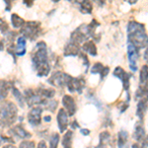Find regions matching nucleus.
I'll use <instances>...</instances> for the list:
<instances>
[{
    "label": "nucleus",
    "mask_w": 148,
    "mask_h": 148,
    "mask_svg": "<svg viewBox=\"0 0 148 148\" xmlns=\"http://www.w3.org/2000/svg\"><path fill=\"white\" fill-rule=\"evenodd\" d=\"M127 42L138 49L148 47V36L145 31L144 25L130 21L127 25Z\"/></svg>",
    "instance_id": "obj_1"
},
{
    "label": "nucleus",
    "mask_w": 148,
    "mask_h": 148,
    "mask_svg": "<svg viewBox=\"0 0 148 148\" xmlns=\"http://www.w3.org/2000/svg\"><path fill=\"white\" fill-rule=\"evenodd\" d=\"M38 49L32 57V62L34 68L38 71L39 76H47L51 71V66L47 61V46L44 42L38 44Z\"/></svg>",
    "instance_id": "obj_2"
},
{
    "label": "nucleus",
    "mask_w": 148,
    "mask_h": 148,
    "mask_svg": "<svg viewBox=\"0 0 148 148\" xmlns=\"http://www.w3.org/2000/svg\"><path fill=\"white\" fill-rule=\"evenodd\" d=\"M17 119V108L12 102H6L0 107V125L9 126Z\"/></svg>",
    "instance_id": "obj_3"
},
{
    "label": "nucleus",
    "mask_w": 148,
    "mask_h": 148,
    "mask_svg": "<svg viewBox=\"0 0 148 148\" xmlns=\"http://www.w3.org/2000/svg\"><path fill=\"white\" fill-rule=\"evenodd\" d=\"M24 25H25V24H24ZM40 24L38 22H27L25 26H23V29L21 30V33L24 34L25 37L34 40L37 39L40 35Z\"/></svg>",
    "instance_id": "obj_4"
},
{
    "label": "nucleus",
    "mask_w": 148,
    "mask_h": 148,
    "mask_svg": "<svg viewBox=\"0 0 148 148\" xmlns=\"http://www.w3.org/2000/svg\"><path fill=\"white\" fill-rule=\"evenodd\" d=\"M127 56L128 62H130V68L132 72L137 70V60L139 58V49L132 45H127Z\"/></svg>",
    "instance_id": "obj_5"
},
{
    "label": "nucleus",
    "mask_w": 148,
    "mask_h": 148,
    "mask_svg": "<svg viewBox=\"0 0 148 148\" xmlns=\"http://www.w3.org/2000/svg\"><path fill=\"white\" fill-rule=\"evenodd\" d=\"M67 87L68 90L70 92L77 91L79 94L82 93L83 88L85 87V80L82 77H77V78H73L71 76H69L68 81H67Z\"/></svg>",
    "instance_id": "obj_6"
},
{
    "label": "nucleus",
    "mask_w": 148,
    "mask_h": 148,
    "mask_svg": "<svg viewBox=\"0 0 148 148\" xmlns=\"http://www.w3.org/2000/svg\"><path fill=\"white\" fill-rule=\"evenodd\" d=\"M69 75L63 72H56L49 79V83L51 85H54L56 87H64L67 84Z\"/></svg>",
    "instance_id": "obj_7"
},
{
    "label": "nucleus",
    "mask_w": 148,
    "mask_h": 148,
    "mask_svg": "<svg viewBox=\"0 0 148 148\" xmlns=\"http://www.w3.org/2000/svg\"><path fill=\"white\" fill-rule=\"evenodd\" d=\"M114 76L118 77L119 79H120L121 82H123V89H125V91L128 93V90H130V77H131V74L126 73L123 68L119 66V67H116V69H114Z\"/></svg>",
    "instance_id": "obj_8"
},
{
    "label": "nucleus",
    "mask_w": 148,
    "mask_h": 148,
    "mask_svg": "<svg viewBox=\"0 0 148 148\" xmlns=\"http://www.w3.org/2000/svg\"><path fill=\"white\" fill-rule=\"evenodd\" d=\"M42 109L40 108V107H36V108L31 110L28 114L29 123L34 126L39 125L40 123V114H42Z\"/></svg>",
    "instance_id": "obj_9"
},
{
    "label": "nucleus",
    "mask_w": 148,
    "mask_h": 148,
    "mask_svg": "<svg viewBox=\"0 0 148 148\" xmlns=\"http://www.w3.org/2000/svg\"><path fill=\"white\" fill-rule=\"evenodd\" d=\"M62 104L65 110L67 111L68 116H71L76 113V104L72 97L68 96V95H65L62 99Z\"/></svg>",
    "instance_id": "obj_10"
},
{
    "label": "nucleus",
    "mask_w": 148,
    "mask_h": 148,
    "mask_svg": "<svg viewBox=\"0 0 148 148\" xmlns=\"http://www.w3.org/2000/svg\"><path fill=\"white\" fill-rule=\"evenodd\" d=\"M57 123H58V127L60 132H63V131L66 130L68 125V119L66 112L63 109H60L58 112V114H57Z\"/></svg>",
    "instance_id": "obj_11"
},
{
    "label": "nucleus",
    "mask_w": 148,
    "mask_h": 148,
    "mask_svg": "<svg viewBox=\"0 0 148 148\" xmlns=\"http://www.w3.org/2000/svg\"><path fill=\"white\" fill-rule=\"evenodd\" d=\"M145 137V130L143 126L142 121H138L135 125V130L133 132V139H135L137 142H142V140Z\"/></svg>",
    "instance_id": "obj_12"
},
{
    "label": "nucleus",
    "mask_w": 148,
    "mask_h": 148,
    "mask_svg": "<svg viewBox=\"0 0 148 148\" xmlns=\"http://www.w3.org/2000/svg\"><path fill=\"white\" fill-rule=\"evenodd\" d=\"M80 52V47L79 45L75 42H69L67 46L64 49V56H76Z\"/></svg>",
    "instance_id": "obj_13"
},
{
    "label": "nucleus",
    "mask_w": 148,
    "mask_h": 148,
    "mask_svg": "<svg viewBox=\"0 0 148 148\" xmlns=\"http://www.w3.org/2000/svg\"><path fill=\"white\" fill-rule=\"evenodd\" d=\"M10 133L14 134L15 136H17L18 138H29L31 137V134L28 132L27 130L24 127H22L21 125H16L10 130Z\"/></svg>",
    "instance_id": "obj_14"
},
{
    "label": "nucleus",
    "mask_w": 148,
    "mask_h": 148,
    "mask_svg": "<svg viewBox=\"0 0 148 148\" xmlns=\"http://www.w3.org/2000/svg\"><path fill=\"white\" fill-rule=\"evenodd\" d=\"M147 103L148 100H139L137 104V108H136V116L139 119L140 121H142V119L144 118L145 113H146L147 110Z\"/></svg>",
    "instance_id": "obj_15"
},
{
    "label": "nucleus",
    "mask_w": 148,
    "mask_h": 148,
    "mask_svg": "<svg viewBox=\"0 0 148 148\" xmlns=\"http://www.w3.org/2000/svg\"><path fill=\"white\" fill-rule=\"evenodd\" d=\"M75 3H77L79 5L80 11L84 14H91L92 13V3L89 0H76Z\"/></svg>",
    "instance_id": "obj_16"
},
{
    "label": "nucleus",
    "mask_w": 148,
    "mask_h": 148,
    "mask_svg": "<svg viewBox=\"0 0 148 148\" xmlns=\"http://www.w3.org/2000/svg\"><path fill=\"white\" fill-rule=\"evenodd\" d=\"M26 53V40L24 37L18 38L17 47H15V54L18 56H22Z\"/></svg>",
    "instance_id": "obj_17"
},
{
    "label": "nucleus",
    "mask_w": 148,
    "mask_h": 148,
    "mask_svg": "<svg viewBox=\"0 0 148 148\" xmlns=\"http://www.w3.org/2000/svg\"><path fill=\"white\" fill-rule=\"evenodd\" d=\"M128 133L125 130H121L118 134V147L119 148H128L127 145Z\"/></svg>",
    "instance_id": "obj_18"
},
{
    "label": "nucleus",
    "mask_w": 148,
    "mask_h": 148,
    "mask_svg": "<svg viewBox=\"0 0 148 148\" xmlns=\"http://www.w3.org/2000/svg\"><path fill=\"white\" fill-rule=\"evenodd\" d=\"M83 51L87 53L91 54L92 56H97V47L95 46V44L93 42H86L82 47Z\"/></svg>",
    "instance_id": "obj_19"
},
{
    "label": "nucleus",
    "mask_w": 148,
    "mask_h": 148,
    "mask_svg": "<svg viewBox=\"0 0 148 148\" xmlns=\"http://www.w3.org/2000/svg\"><path fill=\"white\" fill-rule=\"evenodd\" d=\"M72 131H67L64 134L63 139H62V146L64 148H71V144H72Z\"/></svg>",
    "instance_id": "obj_20"
},
{
    "label": "nucleus",
    "mask_w": 148,
    "mask_h": 148,
    "mask_svg": "<svg viewBox=\"0 0 148 148\" xmlns=\"http://www.w3.org/2000/svg\"><path fill=\"white\" fill-rule=\"evenodd\" d=\"M9 85L5 81H0V101L4 100L8 94Z\"/></svg>",
    "instance_id": "obj_21"
},
{
    "label": "nucleus",
    "mask_w": 148,
    "mask_h": 148,
    "mask_svg": "<svg viewBox=\"0 0 148 148\" xmlns=\"http://www.w3.org/2000/svg\"><path fill=\"white\" fill-rule=\"evenodd\" d=\"M11 20H12V25L14 26V28H21L25 24V21L21 17H19L17 14H13L11 17Z\"/></svg>",
    "instance_id": "obj_22"
},
{
    "label": "nucleus",
    "mask_w": 148,
    "mask_h": 148,
    "mask_svg": "<svg viewBox=\"0 0 148 148\" xmlns=\"http://www.w3.org/2000/svg\"><path fill=\"white\" fill-rule=\"evenodd\" d=\"M140 85L144 84L148 81V65H143L141 70H140Z\"/></svg>",
    "instance_id": "obj_23"
},
{
    "label": "nucleus",
    "mask_w": 148,
    "mask_h": 148,
    "mask_svg": "<svg viewBox=\"0 0 148 148\" xmlns=\"http://www.w3.org/2000/svg\"><path fill=\"white\" fill-rule=\"evenodd\" d=\"M58 141H59L58 133H53V134L49 137V148H57Z\"/></svg>",
    "instance_id": "obj_24"
},
{
    "label": "nucleus",
    "mask_w": 148,
    "mask_h": 148,
    "mask_svg": "<svg viewBox=\"0 0 148 148\" xmlns=\"http://www.w3.org/2000/svg\"><path fill=\"white\" fill-rule=\"evenodd\" d=\"M12 90H13V94H14V96L16 97V99H17L20 107H24V99H25V98H24V96L22 95V93L19 91L18 89H16V88H13Z\"/></svg>",
    "instance_id": "obj_25"
},
{
    "label": "nucleus",
    "mask_w": 148,
    "mask_h": 148,
    "mask_svg": "<svg viewBox=\"0 0 148 148\" xmlns=\"http://www.w3.org/2000/svg\"><path fill=\"white\" fill-rule=\"evenodd\" d=\"M42 105H45L47 110L53 112L54 110L56 109V107H57V102L54 101V100H51V101H47V100H46Z\"/></svg>",
    "instance_id": "obj_26"
},
{
    "label": "nucleus",
    "mask_w": 148,
    "mask_h": 148,
    "mask_svg": "<svg viewBox=\"0 0 148 148\" xmlns=\"http://www.w3.org/2000/svg\"><path fill=\"white\" fill-rule=\"evenodd\" d=\"M104 68V65L100 62H97L94 64V66L91 69V73L92 74H97V73H101L102 69Z\"/></svg>",
    "instance_id": "obj_27"
},
{
    "label": "nucleus",
    "mask_w": 148,
    "mask_h": 148,
    "mask_svg": "<svg viewBox=\"0 0 148 148\" xmlns=\"http://www.w3.org/2000/svg\"><path fill=\"white\" fill-rule=\"evenodd\" d=\"M20 148H35L34 141H24L20 144Z\"/></svg>",
    "instance_id": "obj_28"
},
{
    "label": "nucleus",
    "mask_w": 148,
    "mask_h": 148,
    "mask_svg": "<svg viewBox=\"0 0 148 148\" xmlns=\"http://www.w3.org/2000/svg\"><path fill=\"white\" fill-rule=\"evenodd\" d=\"M0 31L2 34H5L6 31H8V24L2 20H0Z\"/></svg>",
    "instance_id": "obj_29"
},
{
    "label": "nucleus",
    "mask_w": 148,
    "mask_h": 148,
    "mask_svg": "<svg viewBox=\"0 0 148 148\" xmlns=\"http://www.w3.org/2000/svg\"><path fill=\"white\" fill-rule=\"evenodd\" d=\"M109 67L108 66H104V68L102 69V71H101V79H104L105 77H106L107 75H108V73H109Z\"/></svg>",
    "instance_id": "obj_30"
},
{
    "label": "nucleus",
    "mask_w": 148,
    "mask_h": 148,
    "mask_svg": "<svg viewBox=\"0 0 148 148\" xmlns=\"http://www.w3.org/2000/svg\"><path fill=\"white\" fill-rule=\"evenodd\" d=\"M141 146L143 148H145V147H148V135L146 137H144V139L142 140V142H141Z\"/></svg>",
    "instance_id": "obj_31"
},
{
    "label": "nucleus",
    "mask_w": 148,
    "mask_h": 148,
    "mask_svg": "<svg viewBox=\"0 0 148 148\" xmlns=\"http://www.w3.org/2000/svg\"><path fill=\"white\" fill-rule=\"evenodd\" d=\"M38 148H47V145H46V142L45 141H40L38 145Z\"/></svg>",
    "instance_id": "obj_32"
},
{
    "label": "nucleus",
    "mask_w": 148,
    "mask_h": 148,
    "mask_svg": "<svg viewBox=\"0 0 148 148\" xmlns=\"http://www.w3.org/2000/svg\"><path fill=\"white\" fill-rule=\"evenodd\" d=\"M143 58H144V60H146L148 63V47H147L146 51H145L144 54H143Z\"/></svg>",
    "instance_id": "obj_33"
},
{
    "label": "nucleus",
    "mask_w": 148,
    "mask_h": 148,
    "mask_svg": "<svg viewBox=\"0 0 148 148\" xmlns=\"http://www.w3.org/2000/svg\"><path fill=\"white\" fill-rule=\"evenodd\" d=\"M132 148H143V147L139 143H134V144H132Z\"/></svg>",
    "instance_id": "obj_34"
},
{
    "label": "nucleus",
    "mask_w": 148,
    "mask_h": 148,
    "mask_svg": "<svg viewBox=\"0 0 148 148\" xmlns=\"http://www.w3.org/2000/svg\"><path fill=\"white\" fill-rule=\"evenodd\" d=\"M81 132H82L84 135H88V134L90 133V131H89V130H81Z\"/></svg>",
    "instance_id": "obj_35"
},
{
    "label": "nucleus",
    "mask_w": 148,
    "mask_h": 148,
    "mask_svg": "<svg viewBox=\"0 0 148 148\" xmlns=\"http://www.w3.org/2000/svg\"><path fill=\"white\" fill-rule=\"evenodd\" d=\"M127 1H128V3H130V4H135L138 0H127Z\"/></svg>",
    "instance_id": "obj_36"
},
{
    "label": "nucleus",
    "mask_w": 148,
    "mask_h": 148,
    "mask_svg": "<svg viewBox=\"0 0 148 148\" xmlns=\"http://www.w3.org/2000/svg\"><path fill=\"white\" fill-rule=\"evenodd\" d=\"M3 148H16L14 145H11V144H7V145H5Z\"/></svg>",
    "instance_id": "obj_37"
},
{
    "label": "nucleus",
    "mask_w": 148,
    "mask_h": 148,
    "mask_svg": "<svg viewBox=\"0 0 148 148\" xmlns=\"http://www.w3.org/2000/svg\"><path fill=\"white\" fill-rule=\"evenodd\" d=\"M93 1L98 2V3H99L100 5H103V4H104V1H103V0H93Z\"/></svg>",
    "instance_id": "obj_38"
},
{
    "label": "nucleus",
    "mask_w": 148,
    "mask_h": 148,
    "mask_svg": "<svg viewBox=\"0 0 148 148\" xmlns=\"http://www.w3.org/2000/svg\"><path fill=\"white\" fill-rule=\"evenodd\" d=\"M51 120V118L49 116H45V121H46L47 123V121H49Z\"/></svg>",
    "instance_id": "obj_39"
},
{
    "label": "nucleus",
    "mask_w": 148,
    "mask_h": 148,
    "mask_svg": "<svg viewBox=\"0 0 148 148\" xmlns=\"http://www.w3.org/2000/svg\"><path fill=\"white\" fill-rule=\"evenodd\" d=\"M52 1H54V2H58L59 0H52Z\"/></svg>",
    "instance_id": "obj_40"
},
{
    "label": "nucleus",
    "mask_w": 148,
    "mask_h": 148,
    "mask_svg": "<svg viewBox=\"0 0 148 148\" xmlns=\"http://www.w3.org/2000/svg\"><path fill=\"white\" fill-rule=\"evenodd\" d=\"M68 1H71V0H68Z\"/></svg>",
    "instance_id": "obj_41"
}]
</instances>
